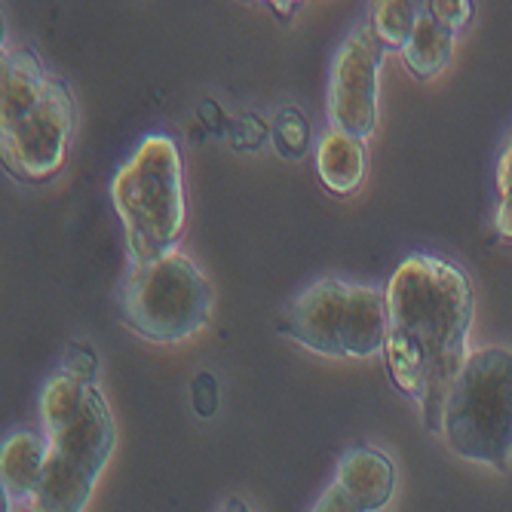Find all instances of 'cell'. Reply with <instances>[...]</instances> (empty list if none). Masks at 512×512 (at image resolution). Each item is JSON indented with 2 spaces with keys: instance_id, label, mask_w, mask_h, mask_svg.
Masks as SVG:
<instances>
[{
  "instance_id": "2e32d148",
  "label": "cell",
  "mask_w": 512,
  "mask_h": 512,
  "mask_svg": "<svg viewBox=\"0 0 512 512\" xmlns=\"http://www.w3.org/2000/svg\"><path fill=\"white\" fill-rule=\"evenodd\" d=\"M417 13L421 7L417 4H399V0H384L375 10H371V28H375L378 40L384 43V50H405V43L414 31Z\"/></svg>"
},
{
  "instance_id": "ac0fdd59",
  "label": "cell",
  "mask_w": 512,
  "mask_h": 512,
  "mask_svg": "<svg viewBox=\"0 0 512 512\" xmlns=\"http://www.w3.org/2000/svg\"><path fill=\"white\" fill-rule=\"evenodd\" d=\"M497 191H500V206H497V218H494L497 234L512 240V138H509V145L497 166Z\"/></svg>"
},
{
  "instance_id": "8992f818",
  "label": "cell",
  "mask_w": 512,
  "mask_h": 512,
  "mask_svg": "<svg viewBox=\"0 0 512 512\" xmlns=\"http://www.w3.org/2000/svg\"><path fill=\"white\" fill-rule=\"evenodd\" d=\"M74 99L62 77L50 74L43 99L10 129L0 132L4 166L28 184H43L65 166L71 132H74Z\"/></svg>"
},
{
  "instance_id": "e0dca14e",
  "label": "cell",
  "mask_w": 512,
  "mask_h": 512,
  "mask_svg": "<svg viewBox=\"0 0 512 512\" xmlns=\"http://www.w3.org/2000/svg\"><path fill=\"white\" fill-rule=\"evenodd\" d=\"M273 142L286 157H301L310 145V123L298 108H283L273 123Z\"/></svg>"
},
{
  "instance_id": "3957f363",
  "label": "cell",
  "mask_w": 512,
  "mask_h": 512,
  "mask_svg": "<svg viewBox=\"0 0 512 512\" xmlns=\"http://www.w3.org/2000/svg\"><path fill=\"white\" fill-rule=\"evenodd\" d=\"M276 329L322 356H375L387 341V295L325 276L283 307Z\"/></svg>"
},
{
  "instance_id": "603a6c76",
  "label": "cell",
  "mask_w": 512,
  "mask_h": 512,
  "mask_svg": "<svg viewBox=\"0 0 512 512\" xmlns=\"http://www.w3.org/2000/svg\"><path fill=\"white\" fill-rule=\"evenodd\" d=\"M7 512H50V509H43L37 500H25V503H13V500H10Z\"/></svg>"
},
{
  "instance_id": "277c9868",
  "label": "cell",
  "mask_w": 512,
  "mask_h": 512,
  "mask_svg": "<svg viewBox=\"0 0 512 512\" xmlns=\"http://www.w3.org/2000/svg\"><path fill=\"white\" fill-rule=\"evenodd\" d=\"M442 436L451 451L506 470L512 457V353L503 347L479 350L463 365L451 387Z\"/></svg>"
},
{
  "instance_id": "5bb4252c",
  "label": "cell",
  "mask_w": 512,
  "mask_h": 512,
  "mask_svg": "<svg viewBox=\"0 0 512 512\" xmlns=\"http://www.w3.org/2000/svg\"><path fill=\"white\" fill-rule=\"evenodd\" d=\"M451 53H454V31L445 28L442 22H436L427 13V7H421L417 22H414V31H411L405 50H402L405 68L414 77L430 80V77L445 71V65L451 62Z\"/></svg>"
},
{
  "instance_id": "52a82bcc",
  "label": "cell",
  "mask_w": 512,
  "mask_h": 512,
  "mask_svg": "<svg viewBox=\"0 0 512 512\" xmlns=\"http://www.w3.org/2000/svg\"><path fill=\"white\" fill-rule=\"evenodd\" d=\"M384 62V43L378 40L371 19L353 25L332 56L329 74V123L353 138L375 132L378 123V74Z\"/></svg>"
},
{
  "instance_id": "ffe728a7",
  "label": "cell",
  "mask_w": 512,
  "mask_h": 512,
  "mask_svg": "<svg viewBox=\"0 0 512 512\" xmlns=\"http://www.w3.org/2000/svg\"><path fill=\"white\" fill-rule=\"evenodd\" d=\"M427 13L436 22H442L445 28L457 31V28H463L470 22L473 4H470V0H433V4H427Z\"/></svg>"
},
{
  "instance_id": "9c48e42d",
  "label": "cell",
  "mask_w": 512,
  "mask_h": 512,
  "mask_svg": "<svg viewBox=\"0 0 512 512\" xmlns=\"http://www.w3.org/2000/svg\"><path fill=\"white\" fill-rule=\"evenodd\" d=\"M335 485L362 509V512H378L390 503L396 470L384 451L356 445L338 460V476Z\"/></svg>"
},
{
  "instance_id": "d6986e66",
  "label": "cell",
  "mask_w": 512,
  "mask_h": 512,
  "mask_svg": "<svg viewBox=\"0 0 512 512\" xmlns=\"http://www.w3.org/2000/svg\"><path fill=\"white\" fill-rule=\"evenodd\" d=\"M62 371H68L71 378H77V381H83V384H92V378L99 375V359H96V353H92V347H86V344H71L68 353H65Z\"/></svg>"
},
{
  "instance_id": "5b68a950",
  "label": "cell",
  "mask_w": 512,
  "mask_h": 512,
  "mask_svg": "<svg viewBox=\"0 0 512 512\" xmlns=\"http://www.w3.org/2000/svg\"><path fill=\"white\" fill-rule=\"evenodd\" d=\"M117 310L135 335L172 344L191 338L209 322L212 289L200 267L175 249L157 261L129 267L117 295Z\"/></svg>"
},
{
  "instance_id": "30bf717a",
  "label": "cell",
  "mask_w": 512,
  "mask_h": 512,
  "mask_svg": "<svg viewBox=\"0 0 512 512\" xmlns=\"http://www.w3.org/2000/svg\"><path fill=\"white\" fill-rule=\"evenodd\" d=\"M46 457H50V439L34 430H19L4 439V451H0V482H4V494L13 503L34 500L37 485L46 470Z\"/></svg>"
},
{
  "instance_id": "6da1fadb",
  "label": "cell",
  "mask_w": 512,
  "mask_h": 512,
  "mask_svg": "<svg viewBox=\"0 0 512 512\" xmlns=\"http://www.w3.org/2000/svg\"><path fill=\"white\" fill-rule=\"evenodd\" d=\"M473 325V289L460 267L411 255L387 286V371L393 384L417 402L430 433H442V414L467 365Z\"/></svg>"
},
{
  "instance_id": "ba28073f",
  "label": "cell",
  "mask_w": 512,
  "mask_h": 512,
  "mask_svg": "<svg viewBox=\"0 0 512 512\" xmlns=\"http://www.w3.org/2000/svg\"><path fill=\"white\" fill-rule=\"evenodd\" d=\"M46 439H50L53 451L77 460L80 467H86L89 473L99 476L105 470V463H108L114 442H117V430H114L111 408H108V402L96 384L86 387V399L71 421L59 433L46 436Z\"/></svg>"
},
{
  "instance_id": "4fadbf2b",
  "label": "cell",
  "mask_w": 512,
  "mask_h": 512,
  "mask_svg": "<svg viewBox=\"0 0 512 512\" xmlns=\"http://www.w3.org/2000/svg\"><path fill=\"white\" fill-rule=\"evenodd\" d=\"M316 169L332 194H353L365 178V145L341 129H325L316 148Z\"/></svg>"
},
{
  "instance_id": "44dd1931",
  "label": "cell",
  "mask_w": 512,
  "mask_h": 512,
  "mask_svg": "<svg viewBox=\"0 0 512 512\" xmlns=\"http://www.w3.org/2000/svg\"><path fill=\"white\" fill-rule=\"evenodd\" d=\"M194 408L203 417L215 414V408H218V387H215V378L206 375V371L194 378Z\"/></svg>"
},
{
  "instance_id": "9a60e30c",
  "label": "cell",
  "mask_w": 512,
  "mask_h": 512,
  "mask_svg": "<svg viewBox=\"0 0 512 512\" xmlns=\"http://www.w3.org/2000/svg\"><path fill=\"white\" fill-rule=\"evenodd\" d=\"M86 387L83 381L71 378L68 371H56V375L43 384L40 393V424H43V436L59 433L71 417L80 411L83 399H86Z\"/></svg>"
},
{
  "instance_id": "7c38bea8",
  "label": "cell",
  "mask_w": 512,
  "mask_h": 512,
  "mask_svg": "<svg viewBox=\"0 0 512 512\" xmlns=\"http://www.w3.org/2000/svg\"><path fill=\"white\" fill-rule=\"evenodd\" d=\"M96 479L99 476L80 467L77 460L50 448V457H46V470H43L34 500L50 512H83L92 488H96Z\"/></svg>"
},
{
  "instance_id": "7402d4cb",
  "label": "cell",
  "mask_w": 512,
  "mask_h": 512,
  "mask_svg": "<svg viewBox=\"0 0 512 512\" xmlns=\"http://www.w3.org/2000/svg\"><path fill=\"white\" fill-rule=\"evenodd\" d=\"M310 512H362V509L338 485H329V488H325V494L313 503Z\"/></svg>"
},
{
  "instance_id": "8fae6325",
  "label": "cell",
  "mask_w": 512,
  "mask_h": 512,
  "mask_svg": "<svg viewBox=\"0 0 512 512\" xmlns=\"http://www.w3.org/2000/svg\"><path fill=\"white\" fill-rule=\"evenodd\" d=\"M50 71L34 50H13L4 56V89H0V132L16 126L46 92Z\"/></svg>"
},
{
  "instance_id": "cb8c5ba5",
  "label": "cell",
  "mask_w": 512,
  "mask_h": 512,
  "mask_svg": "<svg viewBox=\"0 0 512 512\" xmlns=\"http://www.w3.org/2000/svg\"><path fill=\"white\" fill-rule=\"evenodd\" d=\"M218 512H252L243 500H227V503H221V509Z\"/></svg>"
},
{
  "instance_id": "7a4b0ae2",
  "label": "cell",
  "mask_w": 512,
  "mask_h": 512,
  "mask_svg": "<svg viewBox=\"0 0 512 512\" xmlns=\"http://www.w3.org/2000/svg\"><path fill=\"white\" fill-rule=\"evenodd\" d=\"M181 154L169 135H148L111 181V200L126 230L132 264H148L169 252L184 234Z\"/></svg>"
}]
</instances>
